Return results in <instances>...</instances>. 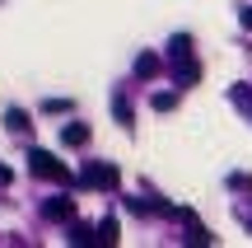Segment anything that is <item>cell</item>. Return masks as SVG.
Here are the masks:
<instances>
[{"label":"cell","mask_w":252,"mask_h":248,"mask_svg":"<svg viewBox=\"0 0 252 248\" xmlns=\"http://www.w3.org/2000/svg\"><path fill=\"white\" fill-rule=\"evenodd\" d=\"M9 178H14V174H9V169H5V164H0V187H5V183H9Z\"/></svg>","instance_id":"2e32d148"},{"label":"cell","mask_w":252,"mask_h":248,"mask_svg":"<svg viewBox=\"0 0 252 248\" xmlns=\"http://www.w3.org/2000/svg\"><path fill=\"white\" fill-rule=\"evenodd\" d=\"M154 108H159V112H168V108H178V94H154Z\"/></svg>","instance_id":"5bb4252c"},{"label":"cell","mask_w":252,"mask_h":248,"mask_svg":"<svg viewBox=\"0 0 252 248\" xmlns=\"http://www.w3.org/2000/svg\"><path fill=\"white\" fill-rule=\"evenodd\" d=\"M159 71H163V56L159 52H140V56H135V80H154Z\"/></svg>","instance_id":"8992f818"},{"label":"cell","mask_w":252,"mask_h":248,"mask_svg":"<svg viewBox=\"0 0 252 248\" xmlns=\"http://www.w3.org/2000/svg\"><path fill=\"white\" fill-rule=\"evenodd\" d=\"M229 99H234L238 108H248V112H252V89H248V84H234V89H229Z\"/></svg>","instance_id":"7c38bea8"},{"label":"cell","mask_w":252,"mask_h":248,"mask_svg":"<svg viewBox=\"0 0 252 248\" xmlns=\"http://www.w3.org/2000/svg\"><path fill=\"white\" fill-rule=\"evenodd\" d=\"M61 145H70V150L89 145V122H65L61 127Z\"/></svg>","instance_id":"5b68a950"},{"label":"cell","mask_w":252,"mask_h":248,"mask_svg":"<svg viewBox=\"0 0 252 248\" xmlns=\"http://www.w3.org/2000/svg\"><path fill=\"white\" fill-rule=\"evenodd\" d=\"M238 19H243V28H252V9H243V14H238Z\"/></svg>","instance_id":"e0dca14e"},{"label":"cell","mask_w":252,"mask_h":248,"mask_svg":"<svg viewBox=\"0 0 252 248\" xmlns=\"http://www.w3.org/2000/svg\"><path fill=\"white\" fill-rule=\"evenodd\" d=\"M94 239H98V234H94L84 220H70V244H94Z\"/></svg>","instance_id":"8fae6325"},{"label":"cell","mask_w":252,"mask_h":248,"mask_svg":"<svg viewBox=\"0 0 252 248\" xmlns=\"http://www.w3.org/2000/svg\"><path fill=\"white\" fill-rule=\"evenodd\" d=\"M122 239V220H117V215H103V220H98V244H117Z\"/></svg>","instance_id":"ba28073f"},{"label":"cell","mask_w":252,"mask_h":248,"mask_svg":"<svg viewBox=\"0 0 252 248\" xmlns=\"http://www.w3.org/2000/svg\"><path fill=\"white\" fill-rule=\"evenodd\" d=\"M163 56H168V61H178V56H191V37H187V33H173V37H168V52H163Z\"/></svg>","instance_id":"9c48e42d"},{"label":"cell","mask_w":252,"mask_h":248,"mask_svg":"<svg viewBox=\"0 0 252 248\" xmlns=\"http://www.w3.org/2000/svg\"><path fill=\"white\" fill-rule=\"evenodd\" d=\"M173 66V84H182V89H191V84L201 80V61L196 56H178V61H168Z\"/></svg>","instance_id":"3957f363"},{"label":"cell","mask_w":252,"mask_h":248,"mask_svg":"<svg viewBox=\"0 0 252 248\" xmlns=\"http://www.w3.org/2000/svg\"><path fill=\"white\" fill-rule=\"evenodd\" d=\"M28 174L33 178H52V183H70V169H65L61 159H52V150H42V145L28 150Z\"/></svg>","instance_id":"7a4b0ae2"},{"label":"cell","mask_w":252,"mask_h":248,"mask_svg":"<svg viewBox=\"0 0 252 248\" xmlns=\"http://www.w3.org/2000/svg\"><path fill=\"white\" fill-rule=\"evenodd\" d=\"M187 244H215V234H210L206 225H196V220L187 215Z\"/></svg>","instance_id":"30bf717a"},{"label":"cell","mask_w":252,"mask_h":248,"mask_svg":"<svg viewBox=\"0 0 252 248\" xmlns=\"http://www.w3.org/2000/svg\"><path fill=\"white\" fill-rule=\"evenodd\" d=\"M42 215H47V220H56V225H70L75 220V202H70V197H52V202L42 206Z\"/></svg>","instance_id":"277c9868"},{"label":"cell","mask_w":252,"mask_h":248,"mask_svg":"<svg viewBox=\"0 0 252 248\" xmlns=\"http://www.w3.org/2000/svg\"><path fill=\"white\" fill-rule=\"evenodd\" d=\"M5 127H9V136H28V131H33V117H28L24 108H9L5 112Z\"/></svg>","instance_id":"52a82bcc"},{"label":"cell","mask_w":252,"mask_h":248,"mask_svg":"<svg viewBox=\"0 0 252 248\" xmlns=\"http://www.w3.org/2000/svg\"><path fill=\"white\" fill-rule=\"evenodd\" d=\"M112 117H117L122 127H131V103H126V99H112Z\"/></svg>","instance_id":"4fadbf2b"},{"label":"cell","mask_w":252,"mask_h":248,"mask_svg":"<svg viewBox=\"0 0 252 248\" xmlns=\"http://www.w3.org/2000/svg\"><path fill=\"white\" fill-rule=\"evenodd\" d=\"M42 112H70V99H47Z\"/></svg>","instance_id":"9a60e30c"},{"label":"cell","mask_w":252,"mask_h":248,"mask_svg":"<svg viewBox=\"0 0 252 248\" xmlns=\"http://www.w3.org/2000/svg\"><path fill=\"white\" fill-rule=\"evenodd\" d=\"M80 183L84 187H98V192H117V187H122V169L112 164V159H89V164L80 169Z\"/></svg>","instance_id":"6da1fadb"}]
</instances>
